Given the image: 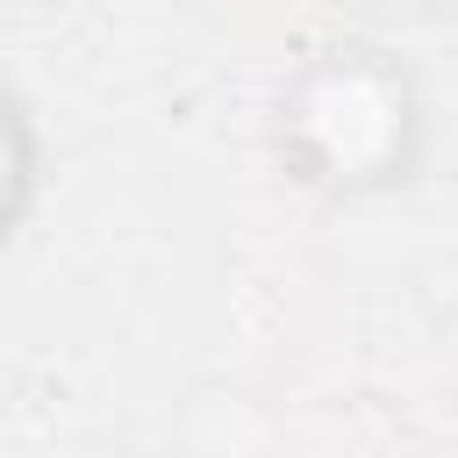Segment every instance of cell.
I'll return each mask as SVG.
<instances>
[{
  "mask_svg": "<svg viewBox=\"0 0 458 458\" xmlns=\"http://www.w3.org/2000/svg\"><path fill=\"white\" fill-rule=\"evenodd\" d=\"M365 93H372V79H365V72H344V100H351V114L365 107ZM329 114H336L329 100L301 107V122L322 136V157H329V165H344V143H336V122H329ZM386 136H394V122H386V114H379V122H351V172H358V165H372V150H379Z\"/></svg>",
  "mask_w": 458,
  "mask_h": 458,
  "instance_id": "cell-1",
  "label": "cell"
},
{
  "mask_svg": "<svg viewBox=\"0 0 458 458\" xmlns=\"http://www.w3.org/2000/svg\"><path fill=\"white\" fill-rule=\"evenodd\" d=\"M14 179V157H7V114H0V186Z\"/></svg>",
  "mask_w": 458,
  "mask_h": 458,
  "instance_id": "cell-2",
  "label": "cell"
}]
</instances>
